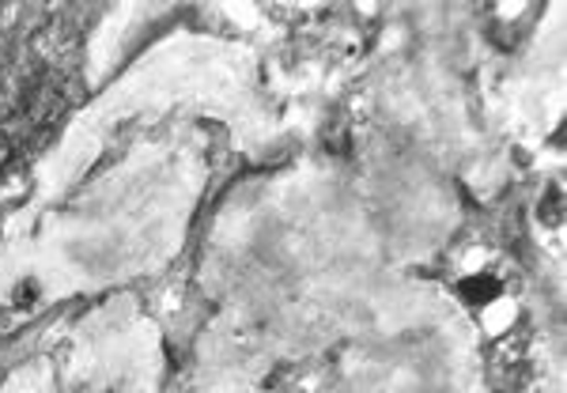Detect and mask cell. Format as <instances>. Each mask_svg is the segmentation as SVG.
Returning a JSON list of instances; mask_svg holds the SVG:
<instances>
[{
    "label": "cell",
    "instance_id": "cell-1",
    "mask_svg": "<svg viewBox=\"0 0 567 393\" xmlns=\"http://www.w3.org/2000/svg\"><path fill=\"white\" fill-rule=\"evenodd\" d=\"M462 296L470 299L473 307H484L488 299H496L499 296V285L492 277H484V280H465L462 285Z\"/></svg>",
    "mask_w": 567,
    "mask_h": 393
}]
</instances>
